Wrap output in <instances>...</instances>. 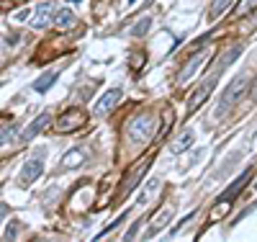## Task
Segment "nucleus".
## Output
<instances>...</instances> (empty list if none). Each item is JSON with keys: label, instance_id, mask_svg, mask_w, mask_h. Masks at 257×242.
<instances>
[{"label": "nucleus", "instance_id": "obj_1", "mask_svg": "<svg viewBox=\"0 0 257 242\" xmlns=\"http://www.w3.org/2000/svg\"><path fill=\"white\" fill-rule=\"evenodd\" d=\"M155 131H160V129L155 126V116L149 111L137 114L132 121L126 124V134H128V139H132L134 144H147L149 139L155 137Z\"/></svg>", "mask_w": 257, "mask_h": 242}, {"label": "nucleus", "instance_id": "obj_2", "mask_svg": "<svg viewBox=\"0 0 257 242\" xmlns=\"http://www.w3.org/2000/svg\"><path fill=\"white\" fill-rule=\"evenodd\" d=\"M44 157H47V147L34 149V155L24 163V168H21V175H18L21 186H31L41 178V173H44Z\"/></svg>", "mask_w": 257, "mask_h": 242}, {"label": "nucleus", "instance_id": "obj_3", "mask_svg": "<svg viewBox=\"0 0 257 242\" xmlns=\"http://www.w3.org/2000/svg\"><path fill=\"white\" fill-rule=\"evenodd\" d=\"M221 72L224 70H213L198 88H196V91H193V96L188 98V114H196L198 111V108L206 103V98L211 96V91H213V88H216V83H219V77H221Z\"/></svg>", "mask_w": 257, "mask_h": 242}, {"label": "nucleus", "instance_id": "obj_4", "mask_svg": "<svg viewBox=\"0 0 257 242\" xmlns=\"http://www.w3.org/2000/svg\"><path fill=\"white\" fill-rule=\"evenodd\" d=\"M85 124H88V114L80 111V108H70V111H64L62 116H57L54 131L57 134H72V131L82 129Z\"/></svg>", "mask_w": 257, "mask_h": 242}, {"label": "nucleus", "instance_id": "obj_5", "mask_svg": "<svg viewBox=\"0 0 257 242\" xmlns=\"http://www.w3.org/2000/svg\"><path fill=\"white\" fill-rule=\"evenodd\" d=\"M247 83H249V75H247V72H239L237 77H234V80L226 85V91L221 93V103H219L221 111H226V108L234 106L244 93H249V91H247Z\"/></svg>", "mask_w": 257, "mask_h": 242}, {"label": "nucleus", "instance_id": "obj_6", "mask_svg": "<svg viewBox=\"0 0 257 242\" xmlns=\"http://www.w3.org/2000/svg\"><path fill=\"white\" fill-rule=\"evenodd\" d=\"M149 163H152V155H147V157H142L132 170L126 173V178H123V183H121V193H128V191H134L137 188V183L144 178V173H147V168H149Z\"/></svg>", "mask_w": 257, "mask_h": 242}, {"label": "nucleus", "instance_id": "obj_7", "mask_svg": "<svg viewBox=\"0 0 257 242\" xmlns=\"http://www.w3.org/2000/svg\"><path fill=\"white\" fill-rule=\"evenodd\" d=\"M54 16H57V6L52 3V0H44V3L36 6V13L31 18V26L34 29H47L54 24Z\"/></svg>", "mask_w": 257, "mask_h": 242}, {"label": "nucleus", "instance_id": "obj_8", "mask_svg": "<svg viewBox=\"0 0 257 242\" xmlns=\"http://www.w3.org/2000/svg\"><path fill=\"white\" fill-rule=\"evenodd\" d=\"M49 124H52V114H49V111H41V114H39V116H36V119H34V121L18 134V142H31V139L39 137Z\"/></svg>", "mask_w": 257, "mask_h": 242}, {"label": "nucleus", "instance_id": "obj_9", "mask_svg": "<svg viewBox=\"0 0 257 242\" xmlns=\"http://www.w3.org/2000/svg\"><path fill=\"white\" fill-rule=\"evenodd\" d=\"M211 54V49H201V52H196V54H193L185 64H183V70H180V75H178V83L180 85H185L193 75H196L198 72V67H201V64L206 62V57Z\"/></svg>", "mask_w": 257, "mask_h": 242}, {"label": "nucleus", "instance_id": "obj_10", "mask_svg": "<svg viewBox=\"0 0 257 242\" xmlns=\"http://www.w3.org/2000/svg\"><path fill=\"white\" fill-rule=\"evenodd\" d=\"M121 96H123V93L118 91V88H111V91H105V93L98 98V103H95V108H93V111H95L98 116H105L108 111H113V108L118 106Z\"/></svg>", "mask_w": 257, "mask_h": 242}, {"label": "nucleus", "instance_id": "obj_11", "mask_svg": "<svg viewBox=\"0 0 257 242\" xmlns=\"http://www.w3.org/2000/svg\"><path fill=\"white\" fill-rule=\"evenodd\" d=\"M249 175H252V170H244V173L239 175V178L234 181V183H231V186H229V188H226V191H224L221 196H219L216 201H219V204H231V201H234V199H237V196H239V191L244 188V183L249 181Z\"/></svg>", "mask_w": 257, "mask_h": 242}, {"label": "nucleus", "instance_id": "obj_12", "mask_svg": "<svg viewBox=\"0 0 257 242\" xmlns=\"http://www.w3.org/2000/svg\"><path fill=\"white\" fill-rule=\"evenodd\" d=\"M85 160H88V152H85L82 147H75V149H70L67 155L62 157V163H59V165H62L64 170H72V168H80Z\"/></svg>", "mask_w": 257, "mask_h": 242}, {"label": "nucleus", "instance_id": "obj_13", "mask_svg": "<svg viewBox=\"0 0 257 242\" xmlns=\"http://www.w3.org/2000/svg\"><path fill=\"white\" fill-rule=\"evenodd\" d=\"M167 222H173V209H167V206H165V209H160V211H157V216H155L152 227L147 229V234H144V237H147V239H152V237H155V234H157V232L167 224Z\"/></svg>", "mask_w": 257, "mask_h": 242}, {"label": "nucleus", "instance_id": "obj_14", "mask_svg": "<svg viewBox=\"0 0 257 242\" xmlns=\"http://www.w3.org/2000/svg\"><path fill=\"white\" fill-rule=\"evenodd\" d=\"M57 77H59V70H49V72H44V75H39V77L31 83V91H36V93H47L49 88L57 83Z\"/></svg>", "mask_w": 257, "mask_h": 242}, {"label": "nucleus", "instance_id": "obj_15", "mask_svg": "<svg viewBox=\"0 0 257 242\" xmlns=\"http://www.w3.org/2000/svg\"><path fill=\"white\" fill-rule=\"evenodd\" d=\"M234 6V0H213L211 3V8H208V13H206V21L208 24H213V21H219L229 8Z\"/></svg>", "mask_w": 257, "mask_h": 242}, {"label": "nucleus", "instance_id": "obj_16", "mask_svg": "<svg viewBox=\"0 0 257 242\" xmlns=\"http://www.w3.org/2000/svg\"><path fill=\"white\" fill-rule=\"evenodd\" d=\"M239 54H242V44H234L231 49H224V54L219 57V62L213 64V70H224V67H229V64L237 59Z\"/></svg>", "mask_w": 257, "mask_h": 242}, {"label": "nucleus", "instance_id": "obj_17", "mask_svg": "<svg viewBox=\"0 0 257 242\" xmlns=\"http://www.w3.org/2000/svg\"><path fill=\"white\" fill-rule=\"evenodd\" d=\"M75 24V13L70 8H57V16H54V26L59 31H67L70 26Z\"/></svg>", "mask_w": 257, "mask_h": 242}, {"label": "nucleus", "instance_id": "obj_18", "mask_svg": "<svg viewBox=\"0 0 257 242\" xmlns=\"http://www.w3.org/2000/svg\"><path fill=\"white\" fill-rule=\"evenodd\" d=\"M193 139H196V134H193V129H188V131H183V134L173 142V152H185L190 144H193Z\"/></svg>", "mask_w": 257, "mask_h": 242}, {"label": "nucleus", "instance_id": "obj_19", "mask_svg": "<svg viewBox=\"0 0 257 242\" xmlns=\"http://www.w3.org/2000/svg\"><path fill=\"white\" fill-rule=\"evenodd\" d=\"M173 121H175L173 108H165V111H162V126H160V139H165V137H167V131L173 129Z\"/></svg>", "mask_w": 257, "mask_h": 242}, {"label": "nucleus", "instance_id": "obj_20", "mask_svg": "<svg viewBox=\"0 0 257 242\" xmlns=\"http://www.w3.org/2000/svg\"><path fill=\"white\" fill-rule=\"evenodd\" d=\"M149 29H152V18H149V16H144V18L139 21V24L132 29V36H137V39H139V36H144Z\"/></svg>", "mask_w": 257, "mask_h": 242}, {"label": "nucleus", "instance_id": "obj_21", "mask_svg": "<svg viewBox=\"0 0 257 242\" xmlns=\"http://www.w3.org/2000/svg\"><path fill=\"white\" fill-rule=\"evenodd\" d=\"M257 8V0H239V6H237V13L239 16H247Z\"/></svg>", "mask_w": 257, "mask_h": 242}, {"label": "nucleus", "instance_id": "obj_22", "mask_svg": "<svg viewBox=\"0 0 257 242\" xmlns=\"http://www.w3.org/2000/svg\"><path fill=\"white\" fill-rule=\"evenodd\" d=\"M18 229H21V224H18V222H11V224L6 227V232H3V239H8V242L16 239V237H18Z\"/></svg>", "mask_w": 257, "mask_h": 242}, {"label": "nucleus", "instance_id": "obj_23", "mask_svg": "<svg viewBox=\"0 0 257 242\" xmlns=\"http://www.w3.org/2000/svg\"><path fill=\"white\" fill-rule=\"evenodd\" d=\"M142 222H144V219H137V222H134L132 227H128V232L123 234V239H126V242H128V239H134V237H137V232H139V227H142Z\"/></svg>", "mask_w": 257, "mask_h": 242}, {"label": "nucleus", "instance_id": "obj_24", "mask_svg": "<svg viewBox=\"0 0 257 242\" xmlns=\"http://www.w3.org/2000/svg\"><path fill=\"white\" fill-rule=\"evenodd\" d=\"M142 64H144V52H137V54L132 57V67H134V70H142Z\"/></svg>", "mask_w": 257, "mask_h": 242}, {"label": "nucleus", "instance_id": "obj_25", "mask_svg": "<svg viewBox=\"0 0 257 242\" xmlns=\"http://www.w3.org/2000/svg\"><path fill=\"white\" fill-rule=\"evenodd\" d=\"M249 98H252V101H257V75L252 77V85H249Z\"/></svg>", "mask_w": 257, "mask_h": 242}, {"label": "nucleus", "instance_id": "obj_26", "mask_svg": "<svg viewBox=\"0 0 257 242\" xmlns=\"http://www.w3.org/2000/svg\"><path fill=\"white\" fill-rule=\"evenodd\" d=\"M134 3H137V0H128V6H134Z\"/></svg>", "mask_w": 257, "mask_h": 242}]
</instances>
